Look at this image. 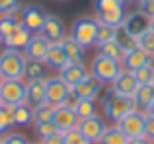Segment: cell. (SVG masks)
Returning a JSON list of instances; mask_svg holds the SVG:
<instances>
[{"mask_svg": "<svg viewBox=\"0 0 154 144\" xmlns=\"http://www.w3.org/2000/svg\"><path fill=\"white\" fill-rule=\"evenodd\" d=\"M100 101H102V107L105 111V117L113 123H119L123 117H127L129 113H133V111L137 109L133 98H123V95L113 94L111 88H107V90L100 95Z\"/></svg>", "mask_w": 154, "mask_h": 144, "instance_id": "cell-1", "label": "cell"}, {"mask_svg": "<svg viewBox=\"0 0 154 144\" xmlns=\"http://www.w3.org/2000/svg\"><path fill=\"white\" fill-rule=\"evenodd\" d=\"M26 55L23 51L2 49L0 53V76L2 80H23L26 78Z\"/></svg>", "mask_w": 154, "mask_h": 144, "instance_id": "cell-2", "label": "cell"}, {"mask_svg": "<svg viewBox=\"0 0 154 144\" xmlns=\"http://www.w3.org/2000/svg\"><path fill=\"white\" fill-rule=\"evenodd\" d=\"M94 12L96 20L102 26L121 27L125 22V4L121 0H94Z\"/></svg>", "mask_w": 154, "mask_h": 144, "instance_id": "cell-3", "label": "cell"}, {"mask_svg": "<svg viewBox=\"0 0 154 144\" xmlns=\"http://www.w3.org/2000/svg\"><path fill=\"white\" fill-rule=\"evenodd\" d=\"M98 31H100V22L90 16H82V18L74 20L70 27V37L74 39L78 45H82L84 49L94 47L98 41Z\"/></svg>", "mask_w": 154, "mask_h": 144, "instance_id": "cell-4", "label": "cell"}, {"mask_svg": "<svg viewBox=\"0 0 154 144\" xmlns=\"http://www.w3.org/2000/svg\"><path fill=\"white\" fill-rule=\"evenodd\" d=\"M121 70H123V66H121L119 61L109 58L102 53L96 55L92 64H90V74L94 76V78H98L103 86H111V84L115 82V78L121 74Z\"/></svg>", "mask_w": 154, "mask_h": 144, "instance_id": "cell-5", "label": "cell"}, {"mask_svg": "<svg viewBox=\"0 0 154 144\" xmlns=\"http://www.w3.org/2000/svg\"><path fill=\"white\" fill-rule=\"evenodd\" d=\"M0 99L2 105L16 107L27 103V88L23 80H2L0 82Z\"/></svg>", "mask_w": 154, "mask_h": 144, "instance_id": "cell-6", "label": "cell"}, {"mask_svg": "<svg viewBox=\"0 0 154 144\" xmlns=\"http://www.w3.org/2000/svg\"><path fill=\"white\" fill-rule=\"evenodd\" d=\"M146 111L135 109L133 113H129L127 117H123L119 123H115L121 129V133L127 138H144V129H146Z\"/></svg>", "mask_w": 154, "mask_h": 144, "instance_id": "cell-7", "label": "cell"}, {"mask_svg": "<svg viewBox=\"0 0 154 144\" xmlns=\"http://www.w3.org/2000/svg\"><path fill=\"white\" fill-rule=\"evenodd\" d=\"M45 18H47V12L39 4H27L20 12V20H22L23 27L29 29L31 33H39L41 31L43 23H45Z\"/></svg>", "mask_w": 154, "mask_h": 144, "instance_id": "cell-8", "label": "cell"}, {"mask_svg": "<svg viewBox=\"0 0 154 144\" xmlns=\"http://www.w3.org/2000/svg\"><path fill=\"white\" fill-rule=\"evenodd\" d=\"M105 121L103 117H100V115H92V117H86V119H80L78 121V130L82 133V136L86 138V140L90 142H100V138H102V134L105 133Z\"/></svg>", "mask_w": 154, "mask_h": 144, "instance_id": "cell-9", "label": "cell"}, {"mask_svg": "<svg viewBox=\"0 0 154 144\" xmlns=\"http://www.w3.org/2000/svg\"><path fill=\"white\" fill-rule=\"evenodd\" d=\"M72 88L64 82L60 76H53V78H47V90H45V98H47V103L51 105H63L66 95L70 94Z\"/></svg>", "mask_w": 154, "mask_h": 144, "instance_id": "cell-10", "label": "cell"}, {"mask_svg": "<svg viewBox=\"0 0 154 144\" xmlns=\"http://www.w3.org/2000/svg\"><path fill=\"white\" fill-rule=\"evenodd\" d=\"M39 33L47 39L49 43H60L64 37H66V27H64V22L55 14H47L45 23H43L41 31Z\"/></svg>", "mask_w": 154, "mask_h": 144, "instance_id": "cell-11", "label": "cell"}, {"mask_svg": "<svg viewBox=\"0 0 154 144\" xmlns=\"http://www.w3.org/2000/svg\"><path fill=\"white\" fill-rule=\"evenodd\" d=\"M150 23H152V20L148 18V16H144L143 12H139V10H133V12H129V14L125 16V22H123L121 27H123L129 35L139 37L140 33H144V31L150 29Z\"/></svg>", "mask_w": 154, "mask_h": 144, "instance_id": "cell-12", "label": "cell"}, {"mask_svg": "<svg viewBox=\"0 0 154 144\" xmlns=\"http://www.w3.org/2000/svg\"><path fill=\"white\" fill-rule=\"evenodd\" d=\"M78 121L80 119H78V115L74 113V109H70V107H66V105H57L51 123L57 127L59 133H66V130H70V129H76V127H78Z\"/></svg>", "mask_w": 154, "mask_h": 144, "instance_id": "cell-13", "label": "cell"}, {"mask_svg": "<svg viewBox=\"0 0 154 144\" xmlns=\"http://www.w3.org/2000/svg\"><path fill=\"white\" fill-rule=\"evenodd\" d=\"M49 47H51V43L47 41L41 33H33L31 39H29V43H27V47L23 49V55H26L27 61H41V62H45L47 53H49Z\"/></svg>", "mask_w": 154, "mask_h": 144, "instance_id": "cell-14", "label": "cell"}, {"mask_svg": "<svg viewBox=\"0 0 154 144\" xmlns=\"http://www.w3.org/2000/svg\"><path fill=\"white\" fill-rule=\"evenodd\" d=\"M113 90V94L117 95H123V98H133V95L137 94V90H139V82H137V78L133 76V72L129 70H121V74L115 78V82L109 86Z\"/></svg>", "mask_w": 154, "mask_h": 144, "instance_id": "cell-15", "label": "cell"}, {"mask_svg": "<svg viewBox=\"0 0 154 144\" xmlns=\"http://www.w3.org/2000/svg\"><path fill=\"white\" fill-rule=\"evenodd\" d=\"M72 90H74V94H78V98H82V99L98 101L100 95L103 94V84L100 82L98 78H94L92 74H88L86 78H84L80 84H76Z\"/></svg>", "mask_w": 154, "mask_h": 144, "instance_id": "cell-16", "label": "cell"}, {"mask_svg": "<svg viewBox=\"0 0 154 144\" xmlns=\"http://www.w3.org/2000/svg\"><path fill=\"white\" fill-rule=\"evenodd\" d=\"M152 62H154V58L150 55L144 53L140 47H135V49H131V51L125 53L123 61H121V66H123L125 70H129V72H135V70L143 68V66H146V64H152Z\"/></svg>", "mask_w": 154, "mask_h": 144, "instance_id": "cell-17", "label": "cell"}, {"mask_svg": "<svg viewBox=\"0 0 154 144\" xmlns=\"http://www.w3.org/2000/svg\"><path fill=\"white\" fill-rule=\"evenodd\" d=\"M88 74H90V72H88V68H86V64H84V62H68V64L59 72V76L70 88H74L76 84H80Z\"/></svg>", "mask_w": 154, "mask_h": 144, "instance_id": "cell-18", "label": "cell"}, {"mask_svg": "<svg viewBox=\"0 0 154 144\" xmlns=\"http://www.w3.org/2000/svg\"><path fill=\"white\" fill-rule=\"evenodd\" d=\"M26 88H27V103H29L31 107H37V105H41V103L47 101V98H45L47 78L27 80V82H26Z\"/></svg>", "mask_w": 154, "mask_h": 144, "instance_id": "cell-19", "label": "cell"}, {"mask_svg": "<svg viewBox=\"0 0 154 144\" xmlns=\"http://www.w3.org/2000/svg\"><path fill=\"white\" fill-rule=\"evenodd\" d=\"M68 57H66V53H64V49H63V45L60 43H51V47H49V53H47V58H45V64H47V68H53V70H63L64 66L68 64Z\"/></svg>", "mask_w": 154, "mask_h": 144, "instance_id": "cell-20", "label": "cell"}, {"mask_svg": "<svg viewBox=\"0 0 154 144\" xmlns=\"http://www.w3.org/2000/svg\"><path fill=\"white\" fill-rule=\"evenodd\" d=\"M31 31L29 29H26V27H20L18 31H14V33L10 35V37H4L2 41V45H4V49H16V51H23L27 47V43H29V39H31Z\"/></svg>", "mask_w": 154, "mask_h": 144, "instance_id": "cell-21", "label": "cell"}, {"mask_svg": "<svg viewBox=\"0 0 154 144\" xmlns=\"http://www.w3.org/2000/svg\"><path fill=\"white\" fill-rule=\"evenodd\" d=\"M60 45H63V49H64V53H66V57H68L70 62H84L86 61V49H84L82 45H78L70 35H66V37L60 41Z\"/></svg>", "mask_w": 154, "mask_h": 144, "instance_id": "cell-22", "label": "cell"}, {"mask_svg": "<svg viewBox=\"0 0 154 144\" xmlns=\"http://www.w3.org/2000/svg\"><path fill=\"white\" fill-rule=\"evenodd\" d=\"M133 101H135L137 109L146 111L150 107V103L154 101V84H146V86H139L137 94L133 95Z\"/></svg>", "mask_w": 154, "mask_h": 144, "instance_id": "cell-23", "label": "cell"}, {"mask_svg": "<svg viewBox=\"0 0 154 144\" xmlns=\"http://www.w3.org/2000/svg\"><path fill=\"white\" fill-rule=\"evenodd\" d=\"M12 117H14L16 127H27L29 123H33V107L29 103L12 107Z\"/></svg>", "mask_w": 154, "mask_h": 144, "instance_id": "cell-24", "label": "cell"}, {"mask_svg": "<svg viewBox=\"0 0 154 144\" xmlns=\"http://www.w3.org/2000/svg\"><path fill=\"white\" fill-rule=\"evenodd\" d=\"M129 142V138L125 136L123 133H121V129L119 127H107L105 129V133L102 134V138H100V142L98 144H127Z\"/></svg>", "mask_w": 154, "mask_h": 144, "instance_id": "cell-25", "label": "cell"}, {"mask_svg": "<svg viewBox=\"0 0 154 144\" xmlns=\"http://www.w3.org/2000/svg\"><path fill=\"white\" fill-rule=\"evenodd\" d=\"M26 78L27 80L47 78V64L41 61H27L26 62Z\"/></svg>", "mask_w": 154, "mask_h": 144, "instance_id": "cell-26", "label": "cell"}, {"mask_svg": "<svg viewBox=\"0 0 154 144\" xmlns=\"http://www.w3.org/2000/svg\"><path fill=\"white\" fill-rule=\"evenodd\" d=\"M98 53H102L109 58H115V61H119V62L123 61V57H125V51H123V47L117 43V39L115 41H107V43H103V45H98Z\"/></svg>", "mask_w": 154, "mask_h": 144, "instance_id": "cell-27", "label": "cell"}, {"mask_svg": "<svg viewBox=\"0 0 154 144\" xmlns=\"http://www.w3.org/2000/svg\"><path fill=\"white\" fill-rule=\"evenodd\" d=\"M53 113H55V105L51 103H41V105L33 107V123H51Z\"/></svg>", "mask_w": 154, "mask_h": 144, "instance_id": "cell-28", "label": "cell"}, {"mask_svg": "<svg viewBox=\"0 0 154 144\" xmlns=\"http://www.w3.org/2000/svg\"><path fill=\"white\" fill-rule=\"evenodd\" d=\"M74 113L78 115V119H86V117H92V115H98V103L92 101V99H82L80 98Z\"/></svg>", "mask_w": 154, "mask_h": 144, "instance_id": "cell-29", "label": "cell"}, {"mask_svg": "<svg viewBox=\"0 0 154 144\" xmlns=\"http://www.w3.org/2000/svg\"><path fill=\"white\" fill-rule=\"evenodd\" d=\"M137 47H140L144 53H148L154 58V31L148 29V31H144V33H140L139 37H137Z\"/></svg>", "mask_w": 154, "mask_h": 144, "instance_id": "cell-30", "label": "cell"}, {"mask_svg": "<svg viewBox=\"0 0 154 144\" xmlns=\"http://www.w3.org/2000/svg\"><path fill=\"white\" fill-rule=\"evenodd\" d=\"M133 76L137 78L139 86H146V84H154V62H152V64H146V66H143V68H139V70H135V72H133Z\"/></svg>", "mask_w": 154, "mask_h": 144, "instance_id": "cell-31", "label": "cell"}, {"mask_svg": "<svg viewBox=\"0 0 154 144\" xmlns=\"http://www.w3.org/2000/svg\"><path fill=\"white\" fill-rule=\"evenodd\" d=\"M14 125V117H12V107L8 105H0V134L10 133V129Z\"/></svg>", "mask_w": 154, "mask_h": 144, "instance_id": "cell-32", "label": "cell"}, {"mask_svg": "<svg viewBox=\"0 0 154 144\" xmlns=\"http://www.w3.org/2000/svg\"><path fill=\"white\" fill-rule=\"evenodd\" d=\"M117 29L119 27H111V26H102L100 23V31H98V41H96V47L103 45L107 41H115L117 39Z\"/></svg>", "mask_w": 154, "mask_h": 144, "instance_id": "cell-33", "label": "cell"}, {"mask_svg": "<svg viewBox=\"0 0 154 144\" xmlns=\"http://www.w3.org/2000/svg\"><path fill=\"white\" fill-rule=\"evenodd\" d=\"M117 43H119V45L123 47V51L127 53V51H131V49L137 47V37L129 35L123 27H119V29H117Z\"/></svg>", "mask_w": 154, "mask_h": 144, "instance_id": "cell-34", "label": "cell"}, {"mask_svg": "<svg viewBox=\"0 0 154 144\" xmlns=\"http://www.w3.org/2000/svg\"><path fill=\"white\" fill-rule=\"evenodd\" d=\"M23 6H20V0H0V14L6 16H16L20 18V12H22Z\"/></svg>", "mask_w": 154, "mask_h": 144, "instance_id": "cell-35", "label": "cell"}, {"mask_svg": "<svg viewBox=\"0 0 154 144\" xmlns=\"http://www.w3.org/2000/svg\"><path fill=\"white\" fill-rule=\"evenodd\" d=\"M35 133H37V136L41 138V140H45V138L57 134L59 130H57V127L53 125V123H35Z\"/></svg>", "mask_w": 154, "mask_h": 144, "instance_id": "cell-36", "label": "cell"}, {"mask_svg": "<svg viewBox=\"0 0 154 144\" xmlns=\"http://www.w3.org/2000/svg\"><path fill=\"white\" fill-rule=\"evenodd\" d=\"M137 10L148 18H154V0H137Z\"/></svg>", "mask_w": 154, "mask_h": 144, "instance_id": "cell-37", "label": "cell"}, {"mask_svg": "<svg viewBox=\"0 0 154 144\" xmlns=\"http://www.w3.org/2000/svg\"><path fill=\"white\" fill-rule=\"evenodd\" d=\"M63 136H64V142H66V144H78V142L84 140V136H82V133L78 130V127L66 130V133H63Z\"/></svg>", "mask_w": 154, "mask_h": 144, "instance_id": "cell-38", "label": "cell"}, {"mask_svg": "<svg viewBox=\"0 0 154 144\" xmlns=\"http://www.w3.org/2000/svg\"><path fill=\"white\" fill-rule=\"evenodd\" d=\"M2 142L4 144H29L27 138L20 133H8L6 136H2Z\"/></svg>", "mask_w": 154, "mask_h": 144, "instance_id": "cell-39", "label": "cell"}, {"mask_svg": "<svg viewBox=\"0 0 154 144\" xmlns=\"http://www.w3.org/2000/svg\"><path fill=\"white\" fill-rule=\"evenodd\" d=\"M144 138L154 144V117L148 115L146 117V129H144Z\"/></svg>", "mask_w": 154, "mask_h": 144, "instance_id": "cell-40", "label": "cell"}, {"mask_svg": "<svg viewBox=\"0 0 154 144\" xmlns=\"http://www.w3.org/2000/svg\"><path fill=\"white\" fill-rule=\"evenodd\" d=\"M78 101H80L78 94H74V90H70V94L66 95V99H64V103H63V105L70 107V109H76V105H78Z\"/></svg>", "mask_w": 154, "mask_h": 144, "instance_id": "cell-41", "label": "cell"}, {"mask_svg": "<svg viewBox=\"0 0 154 144\" xmlns=\"http://www.w3.org/2000/svg\"><path fill=\"white\" fill-rule=\"evenodd\" d=\"M41 142H43V144H66V142H64L63 133H57V134H53V136L45 138V140H41Z\"/></svg>", "mask_w": 154, "mask_h": 144, "instance_id": "cell-42", "label": "cell"}, {"mask_svg": "<svg viewBox=\"0 0 154 144\" xmlns=\"http://www.w3.org/2000/svg\"><path fill=\"white\" fill-rule=\"evenodd\" d=\"M127 144H152V142L146 140V138H129Z\"/></svg>", "mask_w": 154, "mask_h": 144, "instance_id": "cell-43", "label": "cell"}, {"mask_svg": "<svg viewBox=\"0 0 154 144\" xmlns=\"http://www.w3.org/2000/svg\"><path fill=\"white\" fill-rule=\"evenodd\" d=\"M146 115H152V117H154V101L150 103V107L146 109Z\"/></svg>", "mask_w": 154, "mask_h": 144, "instance_id": "cell-44", "label": "cell"}, {"mask_svg": "<svg viewBox=\"0 0 154 144\" xmlns=\"http://www.w3.org/2000/svg\"><path fill=\"white\" fill-rule=\"evenodd\" d=\"M121 2H123L125 6H127V4H137V0H121Z\"/></svg>", "mask_w": 154, "mask_h": 144, "instance_id": "cell-45", "label": "cell"}, {"mask_svg": "<svg viewBox=\"0 0 154 144\" xmlns=\"http://www.w3.org/2000/svg\"><path fill=\"white\" fill-rule=\"evenodd\" d=\"M78 144H94V142H90V140H86V138H84L82 142H78Z\"/></svg>", "mask_w": 154, "mask_h": 144, "instance_id": "cell-46", "label": "cell"}, {"mask_svg": "<svg viewBox=\"0 0 154 144\" xmlns=\"http://www.w3.org/2000/svg\"><path fill=\"white\" fill-rule=\"evenodd\" d=\"M150 29L154 31V18H152V23H150Z\"/></svg>", "mask_w": 154, "mask_h": 144, "instance_id": "cell-47", "label": "cell"}, {"mask_svg": "<svg viewBox=\"0 0 154 144\" xmlns=\"http://www.w3.org/2000/svg\"><path fill=\"white\" fill-rule=\"evenodd\" d=\"M55 2H68V0H55Z\"/></svg>", "mask_w": 154, "mask_h": 144, "instance_id": "cell-48", "label": "cell"}, {"mask_svg": "<svg viewBox=\"0 0 154 144\" xmlns=\"http://www.w3.org/2000/svg\"><path fill=\"white\" fill-rule=\"evenodd\" d=\"M29 144H43V142H29Z\"/></svg>", "mask_w": 154, "mask_h": 144, "instance_id": "cell-49", "label": "cell"}, {"mask_svg": "<svg viewBox=\"0 0 154 144\" xmlns=\"http://www.w3.org/2000/svg\"><path fill=\"white\" fill-rule=\"evenodd\" d=\"M0 144H4V142H2V138H0Z\"/></svg>", "mask_w": 154, "mask_h": 144, "instance_id": "cell-50", "label": "cell"}, {"mask_svg": "<svg viewBox=\"0 0 154 144\" xmlns=\"http://www.w3.org/2000/svg\"><path fill=\"white\" fill-rule=\"evenodd\" d=\"M0 82H2V76H0Z\"/></svg>", "mask_w": 154, "mask_h": 144, "instance_id": "cell-51", "label": "cell"}, {"mask_svg": "<svg viewBox=\"0 0 154 144\" xmlns=\"http://www.w3.org/2000/svg\"><path fill=\"white\" fill-rule=\"evenodd\" d=\"M0 105H2V99H0Z\"/></svg>", "mask_w": 154, "mask_h": 144, "instance_id": "cell-52", "label": "cell"}]
</instances>
